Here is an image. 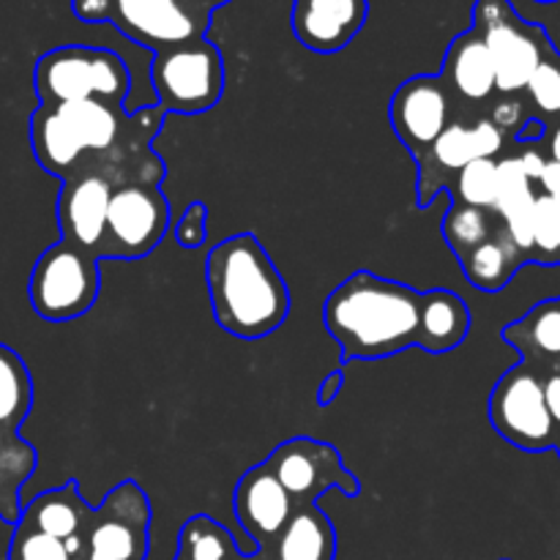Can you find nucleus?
Masks as SVG:
<instances>
[{
    "mask_svg": "<svg viewBox=\"0 0 560 560\" xmlns=\"http://www.w3.org/2000/svg\"><path fill=\"white\" fill-rule=\"evenodd\" d=\"M151 82L164 115H200L217 107L224 93V60L208 38L153 55Z\"/></svg>",
    "mask_w": 560,
    "mask_h": 560,
    "instance_id": "obj_9",
    "label": "nucleus"
},
{
    "mask_svg": "<svg viewBox=\"0 0 560 560\" xmlns=\"http://www.w3.org/2000/svg\"><path fill=\"white\" fill-rule=\"evenodd\" d=\"M208 206L206 202L195 200L184 208L178 224H175V241H178L184 249H200L208 238Z\"/></svg>",
    "mask_w": 560,
    "mask_h": 560,
    "instance_id": "obj_32",
    "label": "nucleus"
},
{
    "mask_svg": "<svg viewBox=\"0 0 560 560\" xmlns=\"http://www.w3.org/2000/svg\"><path fill=\"white\" fill-rule=\"evenodd\" d=\"M164 113L142 107L129 113L102 102H69L36 107L31 115V148L44 173L66 180L93 173L109 184L162 186L164 162L153 151Z\"/></svg>",
    "mask_w": 560,
    "mask_h": 560,
    "instance_id": "obj_1",
    "label": "nucleus"
},
{
    "mask_svg": "<svg viewBox=\"0 0 560 560\" xmlns=\"http://www.w3.org/2000/svg\"><path fill=\"white\" fill-rule=\"evenodd\" d=\"M151 501L126 479L91 509L80 539L66 541L74 560H145L151 552Z\"/></svg>",
    "mask_w": 560,
    "mask_h": 560,
    "instance_id": "obj_6",
    "label": "nucleus"
},
{
    "mask_svg": "<svg viewBox=\"0 0 560 560\" xmlns=\"http://www.w3.org/2000/svg\"><path fill=\"white\" fill-rule=\"evenodd\" d=\"M345 388V372L334 370L331 375L323 377L320 388H317V405H331L337 399V394Z\"/></svg>",
    "mask_w": 560,
    "mask_h": 560,
    "instance_id": "obj_34",
    "label": "nucleus"
},
{
    "mask_svg": "<svg viewBox=\"0 0 560 560\" xmlns=\"http://www.w3.org/2000/svg\"><path fill=\"white\" fill-rule=\"evenodd\" d=\"M38 454L16 430L0 427V520L16 525L22 517V487L33 476Z\"/></svg>",
    "mask_w": 560,
    "mask_h": 560,
    "instance_id": "obj_23",
    "label": "nucleus"
},
{
    "mask_svg": "<svg viewBox=\"0 0 560 560\" xmlns=\"http://www.w3.org/2000/svg\"><path fill=\"white\" fill-rule=\"evenodd\" d=\"M490 424L498 435L523 452L556 448L560 430L545 399V375L523 361L501 375L490 394Z\"/></svg>",
    "mask_w": 560,
    "mask_h": 560,
    "instance_id": "obj_10",
    "label": "nucleus"
},
{
    "mask_svg": "<svg viewBox=\"0 0 560 560\" xmlns=\"http://www.w3.org/2000/svg\"><path fill=\"white\" fill-rule=\"evenodd\" d=\"M268 560H334L337 530L317 503H295L293 517L268 550Z\"/></svg>",
    "mask_w": 560,
    "mask_h": 560,
    "instance_id": "obj_19",
    "label": "nucleus"
},
{
    "mask_svg": "<svg viewBox=\"0 0 560 560\" xmlns=\"http://www.w3.org/2000/svg\"><path fill=\"white\" fill-rule=\"evenodd\" d=\"M525 91L539 113L560 118V55L556 49L541 60Z\"/></svg>",
    "mask_w": 560,
    "mask_h": 560,
    "instance_id": "obj_31",
    "label": "nucleus"
},
{
    "mask_svg": "<svg viewBox=\"0 0 560 560\" xmlns=\"http://www.w3.org/2000/svg\"><path fill=\"white\" fill-rule=\"evenodd\" d=\"M506 137L490 118L474 124L454 118L443 135L416 159L419 164V206L427 208L443 189L452 186L457 173L476 159H498Z\"/></svg>",
    "mask_w": 560,
    "mask_h": 560,
    "instance_id": "obj_13",
    "label": "nucleus"
},
{
    "mask_svg": "<svg viewBox=\"0 0 560 560\" xmlns=\"http://www.w3.org/2000/svg\"><path fill=\"white\" fill-rule=\"evenodd\" d=\"M536 184L525 175L520 156L498 159V197L492 213L498 219H509L520 211H528L536 202Z\"/></svg>",
    "mask_w": 560,
    "mask_h": 560,
    "instance_id": "obj_27",
    "label": "nucleus"
},
{
    "mask_svg": "<svg viewBox=\"0 0 560 560\" xmlns=\"http://www.w3.org/2000/svg\"><path fill=\"white\" fill-rule=\"evenodd\" d=\"M206 288L219 326L238 339H262L284 326L290 290L255 233L219 241L206 257Z\"/></svg>",
    "mask_w": 560,
    "mask_h": 560,
    "instance_id": "obj_3",
    "label": "nucleus"
},
{
    "mask_svg": "<svg viewBox=\"0 0 560 560\" xmlns=\"http://www.w3.org/2000/svg\"><path fill=\"white\" fill-rule=\"evenodd\" d=\"M490 120L498 126V129H501L503 137L506 135L517 137L520 129L525 126V120H528V113H525L523 102H520L517 96H503L501 102L492 107Z\"/></svg>",
    "mask_w": 560,
    "mask_h": 560,
    "instance_id": "obj_33",
    "label": "nucleus"
},
{
    "mask_svg": "<svg viewBox=\"0 0 560 560\" xmlns=\"http://www.w3.org/2000/svg\"><path fill=\"white\" fill-rule=\"evenodd\" d=\"M498 224H501V219L492 211L452 200L446 217H443L441 233L443 238H446L448 249L457 257H463L465 252H470L474 246L485 244V241L495 233Z\"/></svg>",
    "mask_w": 560,
    "mask_h": 560,
    "instance_id": "obj_26",
    "label": "nucleus"
},
{
    "mask_svg": "<svg viewBox=\"0 0 560 560\" xmlns=\"http://www.w3.org/2000/svg\"><path fill=\"white\" fill-rule=\"evenodd\" d=\"M520 164H523L525 175H528L534 184H539L541 173H545V164H547V156L541 151H536V148H528V151L520 153Z\"/></svg>",
    "mask_w": 560,
    "mask_h": 560,
    "instance_id": "obj_35",
    "label": "nucleus"
},
{
    "mask_svg": "<svg viewBox=\"0 0 560 560\" xmlns=\"http://www.w3.org/2000/svg\"><path fill=\"white\" fill-rule=\"evenodd\" d=\"M388 118L399 142L419 159L454 120V98L438 74H416L394 91Z\"/></svg>",
    "mask_w": 560,
    "mask_h": 560,
    "instance_id": "obj_14",
    "label": "nucleus"
},
{
    "mask_svg": "<svg viewBox=\"0 0 560 560\" xmlns=\"http://www.w3.org/2000/svg\"><path fill=\"white\" fill-rule=\"evenodd\" d=\"M536 3H558V0H536Z\"/></svg>",
    "mask_w": 560,
    "mask_h": 560,
    "instance_id": "obj_43",
    "label": "nucleus"
},
{
    "mask_svg": "<svg viewBox=\"0 0 560 560\" xmlns=\"http://www.w3.org/2000/svg\"><path fill=\"white\" fill-rule=\"evenodd\" d=\"M530 260L560 262V208L552 197L536 195L534 202V252Z\"/></svg>",
    "mask_w": 560,
    "mask_h": 560,
    "instance_id": "obj_29",
    "label": "nucleus"
},
{
    "mask_svg": "<svg viewBox=\"0 0 560 560\" xmlns=\"http://www.w3.org/2000/svg\"><path fill=\"white\" fill-rule=\"evenodd\" d=\"M266 468L277 476L293 503H317L328 490H339L348 498L361 492L359 479L345 468L339 448L315 438H290L279 443L268 454Z\"/></svg>",
    "mask_w": 560,
    "mask_h": 560,
    "instance_id": "obj_12",
    "label": "nucleus"
},
{
    "mask_svg": "<svg viewBox=\"0 0 560 560\" xmlns=\"http://www.w3.org/2000/svg\"><path fill=\"white\" fill-rule=\"evenodd\" d=\"M9 560H74L66 541L52 539L47 534L14 525V536L9 545Z\"/></svg>",
    "mask_w": 560,
    "mask_h": 560,
    "instance_id": "obj_30",
    "label": "nucleus"
},
{
    "mask_svg": "<svg viewBox=\"0 0 560 560\" xmlns=\"http://www.w3.org/2000/svg\"><path fill=\"white\" fill-rule=\"evenodd\" d=\"M370 20V0H293V36L317 55L348 47Z\"/></svg>",
    "mask_w": 560,
    "mask_h": 560,
    "instance_id": "obj_16",
    "label": "nucleus"
},
{
    "mask_svg": "<svg viewBox=\"0 0 560 560\" xmlns=\"http://www.w3.org/2000/svg\"><path fill=\"white\" fill-rule=\"evenodd\" d=\"M241 550L233 534L208 514H195L184 523L178 534V552L175 558L184 560H233Z\"/></svg>",
    "mask_w": 560,
    "mask_h": 560,
    "instance_id": "obj_25",
    "label": "nucleus"
},
{
    "mask_svg": "<svg viewBox=\"0 0 560 560\" xmlns=\"http://www.w3.org/2000/svg\"><path fill=\"white\" fill-rule=\"evenodd\" d=\"M33 410V377L22 355L0 342V427L20 432Z\"/></svg>",
    "mask_w": 560,
    "mask_h": 560,
    "instance_id": "obj_24",
    "label": "nucleus"
},
{
    "mask_svg": "<svg viewBox=\"0 0 560 560\" xmlns=\"http://www.w3.org/2000/svg\"><path fill=\"white\" fill-rule=\"evenodd\" d=\"M197 3H200L202 9L208 11V14H213V11L222 9V5H224V3H230V0H197Z\"/></svg>",
    "mask_w": 560,
    "mask_h": 560,
    "instance_id": "obj_40",
    "label": "nucleus"
},
{
    "mask_svg": "<svg viewBox=\"0 0 560 560\" xmlns=\"http://www.w3.org/2000/svg\"><path fill=\"white\" fill-rule=\"evenodd\" d=\"M452 93L454 102L465 104H485L498 93L495 88V66H492L490 52L479 33L470 31L459 33L446 49L443 69L438 74Z\"/></svg>",
    "mask_w": 560,
    "mask_h": 560,
    "instance_id": "obj_18",
    "label": "nucleus"
},
{
    "mask_svg": "<svg viewBox=\"0 0 560 560\" xmlns=\"http://www.w3.org/2000/svg\"><path fill=\"white\" fill-rule=\"evenodd\" d=\"M545 399L552 421H556V427L560 430V372H552V375L545 377Z\"/></svg>",
    "mask_w": 560,
    "mask_h": 560,
    "instance_id": "obj_36",
    "label": "nucleus"
},
{
    "mask_svg": "<svg viewBox=\"0 0 560 560\" xmlns=\"http://www.w3.org/2000/svg\"><path fill=\"white\" fill-rule=\"evenodd\" d=\"M452 200L492 211L498 197V159H476L452 180Z\"/></svg>",
    "mask_w": 560,
    "mask_h": 560,
    "instance_id": "obj_28",
    "label": "nucleus"
},
{
    "mask_svg": "<svg viewBox=\"0 0 560 560\" xmlns=\"http://www.w3.org/2000/svg\"><path fill=\"white\" fill-rule=\"evenodd\" d=\"M541 137H545V124H541V120H536V118H528V120H525L523 129H520L517 140L530 142V145H534V142H539Z\"/></svg>",
    "mask_w": 560,
    "mask_h": 560,
    "instance_id": "obj_38",
    "label": "nucleus"
},
{
    "mask_svg": "<svg viewBox=\"0 0 560 560\" xmlns=\"http://www.w3.org/2000/svg\"><path fill=\"white\" fill-rule=\"evenodd\" d=\"M547 153H550V162H558L560 164V124L556 126V129H552V135H550V145H547Z\"/></svg>",
    "mask_w": 560,
    "mask_h": 560,
    "instance_id": "obj_39",
    "label": "nucleus"
},
{
    "mask_svg": "<svg viewBox=\"0 0 560 560\" xmlns=\"http://www.w3.org/2000/svg\"><path fill=\"white\" fill-rule=\"evenodd\" d=\"M91 509L77 490V481H63L60 487L42 492L22 506V517L16 525L47 534L60 541H77L85 528Z\"/></svg>",
    "mask_w": 560,
    "mask_h": 560,
    "instance_id": "obj_20",
    "label": "nucleus"
},
{
    "mask_svg": "<svg viewBox=\"0 0 560 560\" xmlns=\"http://www.w3.org/2000/svg\"><path fill=\"white\" fill-rule=\"evenodd\" d=\"M33 91L44 107L69 102H102L124 107L131 74L113 49L66 44L44 52L33 66Z\"/></svg>",
    "mask_w": 560,
    "mask_h": 560,
    "instance_id": "obj_4",
    "label": "nucleus"
},
{
    "mask_svg": "<svg viewBox=\"0 0 560 560\" xmlns=\"http://www.w3.org/2000/svg\"><path fill=\"white\" fill-rule=\"evenodd\" d=\"M170 228V202L162 186H115L107 206V228L98 260H142L151 255Z\"/></svg>",
    "mask_w": 560,
    "mask_h": 560,
    "instance_id": "obj_11",
    "label": "nucleus"
},
{
    "mask_svg": "<svg viewBox=\"0 0 560 560\" xmlns=\"http://www.w3.org/2000/svg\"><path fill=\"white\" fill-rule=\"evenodd\" d=\"M82 22H109L153 55L206 38L211 14L197 0H71Z\"/></svg>",
    "mask_w": 560,
    "mask_h": 560,
    "instance_id": "obj_5",
    "label": "nucleus"
},
{
    "mask_svg": "<svg viewBox=\"0 0 560 560\" xmlns=\"http://www.w3.org/2000/svg\"><path fill=\"white\" fill-rule=\"evenodd\" d=\"M173 560H184V558H173ZM233 560H268V556L262 550H255V552H249V556H246V552H241V556Z\"/></svg>",
    "mask_w": 560,
    "mask_h": 560,
    "instance_id": "obj_41",
    "label": "nucleus"
},
{
    "mask_svg": "<svg viewBox=\"0 0 560 560\" xmlns=\"http://www.w3.org/2000/svg\"><path fill=\"white\" fill-rule=\"evenodd\" d=\"M556 448L560 452V435H558V443H556Z\"/></svg>",
    "mask_w": 560,
    "mask_h": 560,
    "instance_id": "obj_44",
    "label": "nucleus"
},
{
    "mask_svg": "<svg viewBox=\"0 0 560 560\" xmlns=\"http://www.w3.org/2000/svg\"><path fill=\"white\" fill-rule=\"evenodd\" d=\"M457 260L459 266H463L465 279H468L476 290H485V293H498V290L506 288L514 279V273L528 262L520 255L517 246L506 238L501 224H498V230L485 241V244L474 246V249L465 252Z\"/></svg>",
    "mask_w": 560,
    "mask_h": 560,
    "instance_id": "obj_22",
    "label": "nucleus"
},
{
    "mask_svg": "<svg viewBox=\"0 0 560 560\" xmlns=\"http://www.w3.org/2000/svg\"><path fill=\"white\" fill-rule=\"evenodd\" d=\"M323 323L342 364L388 359L419 342L421 293L397 279L355 271L328 293Z\"/></svg>",
    "mask_w": 560,
    "mask_h": 560,
    "instance_id": "obj_2",
    "label": "nucleus"
},
{
    "mask_svg": "<svg viewBox=\"0 0 560 560\" xmlns=\"http://www.w3.org/2000/svg\"><path fill=\"white\" fill-rule=\"evenodd\" d=\"M113 184L102 175L77 173L60 180L58 228L60 238L82 246L98 257V246L107 228V206Z\"/></svg>",
    "mask_w": 560,
    "mask_h": 560,
    "instance_id": "obj_17",
    "label": "nucleus"
},
{
    "mask_svg": "<svg viewBox=\"0 0 560 560\" xmlns=\"http://www.w3.org/2000/svg\"><path fill=\"white\" fill-rule=\"evenodd\" d=\"M470 334V310L454 290H427L421 293L419 342L424 353L443 355L457 350Z\"/></svg>",
    "mask_w": 560,
    "mask_h": 560,
    "instance_id": "obj_21",
    "label": "nucleus"
},
{
    "mask_svg": "<svg viewBox=\"0 0 560 560\" xmlns=\"http://www.w3.org/2000/svg\"><path fill=\"white\" fill-rule=\"evenodd\" d=\"M552 202H556V206L560 208V191H558V195H552Z\"/></svg>",
    "mask_w": 560,
    "mask_h": 560,
    "instance_id": "obj_42",
    "label": "nucleus"
},
{
    "mask_svg": "<svg viewBox=\"0 0 560 560\" xmlns=\"http://www.w3.org/2000/svg\"><path fill=\"white\" fill-rule=\"evenodd\" d=\"M470 27L490 52L501 96L523 93L541 60L556 49L545 27L525 22L509 0H476Z\"/></svg>",
    "mask_w": 560,
    "mask_h": 560,
    "instance_id": "obj_8",
    "label": "nucleus"
},
{
    "mask_svg": "<svg viewBox=\"0 0 560 560\" xmlns=\"http://www.w3.org/2000/svg\"><path fill=\"white\" fill-rule=\"evenodd\" d=\"M536 186H541V195H547V197L558 195V191H560V164L558 162H550V159H547L545 173H541L539 184H536Z\"/></svg>",
    "mask_w": 560,
    "mask_h": 560,
    "instance_id": "obj_37",
    "label": "nucleus"
},
{
    "mask_svg": "<svg viewBox=\"0 0 560 560\" xmlns=\"http://www.w3.org/2000/svg\"><path fill=\"white\" fill-rule=\"evenodd\" d=\"M293 498L288 495L266 463L255 465L238 479L233 492V512L257 550H268L293 517Z\"/></svg>",
    "mask_w": 560,
    "mask_h": 560,
    "instance_id": "obj_15",
    "label": "nucleus"
},
{
    "mask_svg": "<svg viewBox=\"0 0 560 560\" xmlns=\"http://www.w3.org/2000/svg\"><path fill=\"white\" fill-rule=\"evenodd\" d=\"M98 262L102 260L93 252L63 238L44 249L33 262L31 284H27L33 312L49 323H66L88 315L102 288Z\"/></svg>",
    "mask_w": 560,
    "mask_h": 560,
    "instance_id": "obj_7",
    "label": "nucleus"
}]
</instances>
